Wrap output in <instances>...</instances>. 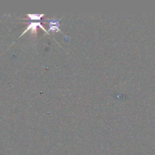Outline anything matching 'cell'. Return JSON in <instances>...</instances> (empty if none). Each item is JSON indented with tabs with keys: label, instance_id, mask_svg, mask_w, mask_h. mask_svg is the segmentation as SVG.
Here are the masks:
<instances>
[{
	"label": "cell",
	"instance_id": "obj_1",
	"mask_svg": "<svg viewBox=\"0 0 155 155\" xmlns=\"http://www.w3.org/2000/svg\"><path fill=\"white\" fill-rule=\"evenodd\" d=\"M44 15H28V16L31 19H35V20H37V19H40L41 18L42 16H43Z\"/></svg>",
	"mask_w": 155,
	"mask_h": 155
}]
</instances>
